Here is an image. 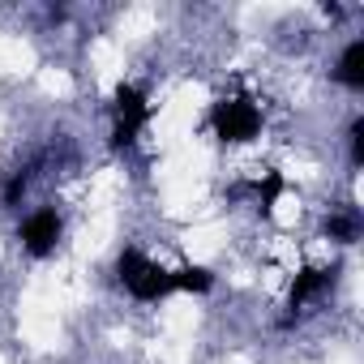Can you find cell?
I'll return each mask as SVG.
<instances>
[{
	"label": "cell",
	"instance_id": "9c48e42d",
	"mask_svg": "<svg viewBox=\"0 0 364 364\" xmlns=\"http://www.w3.org/2000/svg\"><path fill=\"white\" fill-rule=\"evenodd\" d=\"M355 219H347V215H334V219H326V236L330 240H338V245H351L355 240Z\"/></svg>",
	"mask_w": 364,
	"mask_h": 364
},
{
	"label": "cell",
	"instance_id": "5b68a950",
	"mask_svg": "<svg viewBox=\"0 0 364 364\" xmlns=\"http://www.w3.org/2000/svg\"><path fill=\"white\" fill-rule=\"evenodd\" d=\"M330 283H334V270H317V266H304V270L296 274V283H291V296H287V304H291V309H300L309 296L326 291Z\"/></svg>",
	"mask_w": 364,
	"mask_h": 364
},
{
	"label": "cell",
	"instance_id": "277c9868",
	"mask_svg": "<svg viewBox=\"0 0 364 364\" xmlns=\"http://www.w3.org/2000/svg\"><path fill=\"white\" fill-rule=\"evenodd\" d=\"M60 232H65V223H60V215L56 210H35L26 223H22V245H26V253H35V257H48L52 249H56V240H60Z\"/></svg>",
	"mask_w": 364,
	"mask_h": 364
},
{
	"label": "cell",
	"instance_id": "52a82bcc",
	"mask_svg": "<svg viewBox=\"0 0 364 364\" xmlns=\"http://www.w3.org/2000/svg\"><path fill=\"white\" fill-rule=\"evenodd\" d=\"M210 287H215V274L206 266H180V270H171V291H193V296H202Z\"/></svg>",
	"mask_w": 364,
	"mask_h": 364
},
{
	"label": "cell",
	"instance_id": "3957f363",
	"mask_svg": "<svg viewBox=\"0 0 364 364\" xmlns=\"http://www.w3.org/2000/svg\"><path fill=\"white\" fill-rule=\"evenodd\" d=\"M116 270H120V283L129 287V296H137V300H163L171 291V270L154 266L137 249H124L120 262H116Z\"/></svg>",
	"mask_w": 364,
	"mask_h": 364
},
{
	"label": "cell",
	"instance_id": "8fae6325",
	"mask_svg": "<svg viewBox=\"0 0 364 364\" xmlns=\"http://www.w3.org/2000/svg\"><path fill=\"white\" fill-rule=\"evenodd\" d=\"M22 193H26V176L18 171L9 185H5V202H9V206H18V202H22Z\"/></svg>",
	"mask_w": 364,
	"mask_h": 364
},
{
	"label": "cell",
	"instance_id": "6da1fadb",
	"mask_svg": "<svg viewBox=\"0 0 364 364\" xmlns=\"http://www.w3.org/2000/svg\"><path fill=\"white\" fill-rule=\"evenodd\" d=\"M210 124H215V137L219 141L240 146V141H253L262 133V107L249 95H232V99H219L215 103Z\"/></svg>",
	"mask_w": 364,
	"mask_h": 364
},
{
	"label": "cell",
	"instance_id": "8992f818",
	"mask_svg": "<svg viewBox=\"0 0 364 364\" xmlns=\"http://www.w3.org/2000/svg\"><path fill=\"white\" fill-rule=\"evenodd\" d=\"M338 82H343L347 90H364V39L347 43V52H343V60H338Z\"/></svg>",
	"mask_w": 364,
	"mask_h": 364
},
{
	"label": "cell",
	"instance_id": "7a4b0ae2",
	"mask_svg": "<svg viewBox=\"0 0 364 364\" xmlns=\"http://www.w3.org/2000/svg\"><path fill=\"white\" fill-rule=\"evenodd\" d=\"M146 120H150V99H146V90L133 86V82H120L116 95H112V146H116V150L133 146L137 133L146 129Z\"/></svg>",
	"mask_w": 364,
	"mask_h": 364
},
{
	"label": "cell",
	"instance_id": "ba28073f",
	"mask_svg": "<svg viewBox=\"0 0 364 364\" xmlns=\"http://www.w3.org/2000/svg\"><path fill=\"white\" fill-rule=\"evenodd\" d=\"M283 193H287V180H283L279 171H266V176H262V185H257V210L270 219V215H274V202H279Z\"/></svg>",
	"mask_w": 364,
	"mask_h": 364
},
{
	"label": "cell",
	"instance_id": "30bf717a",
	"mask_svg": "<svg viewBox=\"0 0 364 364\" xmlns=\"http://www.w3.org/2000/svg\"><path fill=\"white\" fill-rule=\"evenodd\" d=\"M351 163H355V167L364 163V116L351 120Z\"/></svg>",
	"mask_w": 364,
	"mask_h": 364
}]
</instances>
